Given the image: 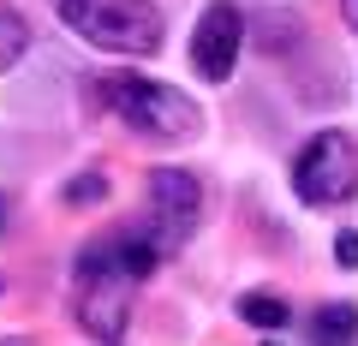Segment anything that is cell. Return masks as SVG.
<instances>
[{
  "label": "cell",
  "mask_w": 358,
  "mask_h": 346,
  "mask_svg": "<svg viewBox=\"0 0 358 346\" xmlns=\"http://www.w3.org/2000/svg\"><path fill=\"white\" fill-rule=\"evenodd\" d=\"M102 96H108V108H114L138 138H150V143H185V138L203 131L197 102L185 90H173V84H162V78L120 72V78H108V84H102Z\"/></svg>",
  "instance_id": "cell-1"
},
{
  "label": "cell",
  "mask_w": 358,
  "mask_h": 346,
  "mask_svg": "<svg viewBox=\"0 0 358 346\" xmlns=\"http://www.w3.org/2000/svg\"><path fill=\"white\" fill-rule=\"evenodd\" d=\"M60 18L72 36L102 54H155L162 48V6L150 0H60Z\"/></svg>",
  "instance_id": "cell-2"
},
{
  "label": "cell",
  "mask_w": 358,
  "mask_h": 346,
  "mask_svg": "<svg viewBox=\"0 0 358 346\" xmlns=\"http://www.w3.org/2000/svg\"><path fill=\"white\" fill-rule=\"evenodd\" d=\"M131 287L138 281H126V269H120V257H114V239H90L78 251V298H72L84 334L114 346L131 322Z\"/></svg>",
  "instance_id": "cell-3"
},
{
  "label": "cell",
  "mask_w": 358,
  "mask_h": 346,
  "mask_svg": "<svg viewBox=\"0 0 358 346\" xmlns=\"http://www.w3.org/2000/svg\"><path fill=\"white\" fill-rule=\"evenodd\" d=\"M293 192L310 209H341L358 197V138L341 126L305 138V150L293 155Z\"/></svg>",
  "instance_id": "cell-4"
},
{
  "label": "cell",
  "mask_w": 358,
  "mask_h": 346,
  "mask_svg": "<svg viewBox=\"0 0 358 346\" xmlns=\"http://www.w3.org/2000/svg\"><path fill=\"white\" fill-rule=\"evenodd\" d=\"M143 197H150V227L143 233H150L155 251H179L203 221V185L185 167H155L143 180Z\"/></svg>",
  "instance_id": "cell-5"
},
{
  "label": "cell",
  "mask_w": 358,
  "mask_h": 346,
  "mask_svg": "<svg viewBox=\"0 0 358 346\" xmlns=\"http://www.w3.org/2000/svg\"><path fill=\"white\" fill-rule=\"evenodd\" d=\"M239 48H245V18L233 0H209L203 18L192 30V66L203 84H227L233 66H239Z\"/></svg>",
  "instance_id": "cell-6"
},
{
  "label": "cell",
  "mask_w": 358,
  "mask_h": 346,
  "mask_svg": "<svg viewBox=\"0 0 358 346\" xmlns=\"http://www.w3.org/2000/svg\"><path fill=\"white\" fill-rule=\"evenodd\" d=\"M310 340H317V346H352L358 340V305H352V298L322 305L317 317H310Z\"/></svg>",
  "instance_id": "cell-7"
},
{
  "label": "cell",
  "mask_w": 358,
  "mask_h": 346,
  "mask_svg": "<svg viewBox=\"0 0 358 346\" xmlns=\"http://www.w3.org/2000/svg\"><path fill=\"white\" fill-rule=\"evenodd\" d=\"M239 317L251 322V329L275 334V329H287V317H293V305H287L281 293H245V298H239Z\"/></svg>",
  "instance_id": "cell-8"
},
{
  "label": "cell",
  "mask_w": 358,
  "mask_h": 346,
  "mask_svg": "<svg viewBox=\"0 0 358 346\" xmlns=\"http://www.w3.org/2000/svg\"><path fill=\"white\" fill-rule=\"evenodd\" d=\"M24 48H30V24H24V13H13V6L0 0V72H13V66L24 60Z\"/></svg>",
  "instance_id": "cell-9"
},
{
  "label": "cell",
  "mask_w": 358,
  "mask_h": 346,
  "mask_svg": "<svg viewBox=\"0 0 358 346\" xmlns=\"http://www.w3.org/2000/svg\"><path fill=\"white\" fill-rule=\"evenodd\" d=\"M60 197H66L72 209H96V203L108 197V180H102V173H78V180H66Z\"/></svg>",
  "instance_id": "cell-10"
},
{
  "label": "cell",
  "mask_w": 358,
  "mask_h": 346,
  "mask_svg": "<svg viewBox=\"0 0 358 346\" xmlns=\"http://www.w3.org/2000/svg\"><path fill=\"white\" fill-rule=\"evenodd\" d=\"M334 263H341V269H358V233H352V227L334 239Z\"/></svg>",
  "instance_id": "cell-11"
},
{
  "label": "cell",
  "mask_w": 358,
  "mask_h": 346,
  "mask_svg": "<svg viewBox=\"0 0 358 346\" xmlns=\"http://www.w3.org/2000/svg\"><path fill=\"white\" fill-rule=\"evenodd\" d=\"M341 18H346L352 30H358V0H341Z\"/></svg>",
  "instance_id": "cell-12"
},
{
  "label": "cell",
  "mask_w": 358,
  "mask_h": 346,
  "mask_svg": "<svg viewBox=\"0 0 358 346\" xmlns=\"http://www.w3.org/2000/svg\"><path fill=\"white\" fill-rule=\"evenodd\" d=\"M0 233H6V197H0Z\"/></svg>",
  "instance_id": "cell-13"
},
{
  "label": "cell",
  "mask_w": 358,
  "mask_h": 346,
  "mask_svg": "<svg viewBox=\"0 0 358 346\" xmlns=\"http://www.w3.org/2000/svg\"><path fill=\"white\" fill-rule=\"evenodd\" d=\"M0 346H30V340H18V334H13V340H0Z\"/></svg>",
  "instance_id": "cell-14"
},
{
  "label": "cell",
  "mask_w": 358,
  "mask_h": 346,
  "mask_svg": "<svg viewBox=\"0 0 358 346\" xmlns=\"http://www.w3.org/2000/svg\"><path fill=\"white\" fill-rule=\"evenodd\" d=\"M268 346H275V340H268Z\"/></svg>",
  "instance_id": "cell-15"
}]
</instances>
